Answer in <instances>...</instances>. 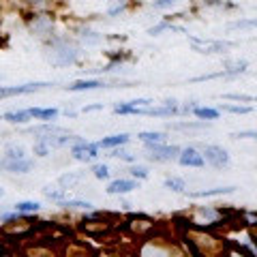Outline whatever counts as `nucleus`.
Segmentation results:
<instances>
[{"label": "nucleus", "mask_w": 257, "mask_h": 257, "mask_svg": "<svg viewBox=\"0 0 257 257\" xmlns=\"http://www.w3.org/2000/svg\"><path fill=\"white\" fill-rule=\"evenodd\" d=\"M77 47L71 45L69 41H56L54 50H52V62L58 64V67H67V64H73L77 60Z\"/></svg>", "instance_id": "nucleus-1"}, {"label": "nucleus", "mask_w": 257, "mask_h": 257, "mask_svg": "<svg viewBox=\"0 0 257 257\" xmlns=\"http://www.w3.org/2000/svg\"><path fill=\"white\" fill-rule=\"evenodd\" d=\"M71 157L77 161H84V163H90L99 157V144H90L86 140H79L73 148H71Z\"/></svg>", "instance_id": "nucleus-2"}, {"label": "nucleus", "mask_w": 257, "mask_h": 257, "mask_svg": "<svg viewBox=\"0 0 257 257\" xmlns=\"http://www.w3.org/2000/svg\"><path fill=\"white\" fill-rule=\"evenodd\" d=\"M146 150L150 152V159L152 161H172L180 155V148L178 146H167V144H146Z\"/></svg>", "instance_id": "nucleus-3"}, {"label": "nucleus", "mask_w": 257, "mask_h": 257, "mask_svg": "<svg viewBox=\"0 0 257 257\" xmlns=\"http://www.w3.org/2000/svg\"><path fill=\"white\" fill-rule=\"evenodd\" d=\"M204 157L206 161L210 163L212 167H216V170H223V167L229 165V155L227 150L221 148V146H214V144H210V146L204 148Z\"/></svg>", "instance_id": "nucleus-4"}, {"label": "nucleus", "mask_w": 257, "mask_h": 257, "mask_svg": "<svg viewBox=\"0 0 257 257\" xmlns=\"http://www.w3.org/2000/svg\"><path fill=\"white\" fill-rule=\"evenodd\" d=\"M178 161H180V165H184V167H204L206 165L204 152H197L195 148H184V150H180Z\"/></svg>", "instance_id": "nucleus-5"}, {"label": "nucleus", "mask_w": 257, "mask_h": 257, "mask_svg": "<svg viewBox=\"0 0 257 257\" xmlns=\"http://www.w3.org/2000/svg\"><path fill=\"white\" fill-rule=\"evenodd\" d=\"M135 189H140V182L138 180H126V178H118V180L107 184L109 195H124V193H131Z\"/></svg>", "instance_id": "nucleus-6"}, {"label": "nucleus", "mask_w": 257, "mask_h": 257, "mask_svg": "<svg viewBox=\"0 0 257 257\" xmlns=\"http://www.w3.org/2000/svg\"><path fill=\"white\" fill-rule=\"evenodd\" d=\"M52 86L50 82H35V84H22V86H15V88H3L0 90V96H11V94H30V92H37L41 88Z\"/></svg>", "instance_id": "nucleus-7"}, {"label": "nucleus", "mask_w": 257, "mask_h": 257, "mask_svg": "<svg viewBox=\"0 0 257 257\" xmlns=\"http://www.w3.org/2000/svg\"><path fill=\"white\" fill-rule=\"evenodd\" d=\"M32 165L35 163L30 159H3V167L11 174H28Z\"/></svg>", "instance_id": "nucleus-8"}, {"label": "nucleus", "mask_w": 257, "mask_h": 257, "mask_svg": "<svg viewBox=\"0 0 257 257\" xmlns=\"http://www.w3.org/2000/svg\"><path fill=\"white\" fill-rule=\"evenodd\" d=\"M30 133L37 135V140H45V138H52V135L69 133V131L67 128H62V126H56V124H39V126H32Z\"/></svg>", "instance_id": "nucleus-9"}, {"label": "nucleus", "mask_w": 257, "mask_h": 257, "mask_svg": "<svg viewBox=\"0 0 257 257\" xmlns=\"http://www.w3.org/2000/svg\"><path fill=\"white\" fill-rule=\"evenodd\" d=\"M128 142V135L126 133H116V135H107V138L99 140V148H118V146H124Z\"/></svg>", "instance_id": "nucleus-10"}, {"label": "nucleus", "mask_w": 257, "mask_h": 257, "mask_svg": "<svg viewBox=\"0 0 257 257\" xmlns=\"http://www.w3.org/2000/svg\"><path fill=\"white\" fill-rule=\"evenodd\" d=\"M236 187H216V189H204V191H195L189 193V197H219V195H229L234 193Z\"/></svg>", "instance_id": "nucleus-11"}, {"label": "nucleus", "mask_w": 257, "mask_h": 257, "mask_svg": "<svg viewBox=\"0 0 257 257\" xmlns=\"http://www.w3.org/2000/svg\"><path fill=\"white\" fill-rule=\"evenodd\" d=\"M71 92H82V90H96V88H105V84L101 79H82V82H75L67 86Z\"/></svg>", "instance_id": "nucleus-12"}, {"label": "nucleus", "mask_w": 257, "mask_h": 257, "mask_svg": "<svg viewBox=\"0 0 257 257\" xmlns=\"http://www.w3.org/2000/svg\"><path fill=\"white\" fill-rule=\"evenodd\" d=\"M60 111L56 107H30V116L35 120H54L56 116H58Z\"/></svg>", "instance_id": "nucleus-13"}, {"label": "nucleus", "mask_w": 257, "mask_h": 257, "mask_svg": "<svg viewBox=\"0 0 257 257\" xmlns=\"http://www.w3.org/2000/svg\"><path fill=\"white\" fill-rule=\"evenodd\" d=\"M223 64H225V71H227L231 77H234V75H240V73H244L246 67H248L246 60H225Z\"/></svg>", "instance_id": "nucleus-14"}, {"label": "nucleus", "mask_w": 257, "mask_h": 257, "mask_svg": "<svg viewBox=\"0 0 257 257\" xmlns=\"http://www.w3.org/2000/svg\"><path fill=\"white\" fill-rule=\"evenodd\" d=\"M140 142L144 144H161V142H165V133H161V131H142L140 135Z\"/></svg>", "instance_id": "nucleus-15"}, {"label": "nucleus", "mask_w": 257, "mask_h": 257, "mask_svg": "<svg viewBox=\"0 0 257 257\" xmlns=\"http://www.w3.org/2000/svg\"><path fill=\"white\" fill-rule=\"evenodd\" d=\"M193 114H195L199 120H216L221 116V109H214V107H195L193 109Z\"/></svg>", "instance_id": "nucleus-16"}, {"label": "nucleus", "mask_w": 257, "mask_h": 257, "mask_svg": "<svg viewBox=\"0 0 257 257\" xmlns=\"http://www.w3.org/2000/svg\"><path fill=\"white\" fill-rule=\"evenodd\" d=\"M28 118H32L30 109H26V111H7L5 114V120L7 122H11V124H22V122H26Z\"/></svg>", "instance_id": "nucleus-17"}, {"label": "nucleus", "mask_w": 257, "mask_h": 257, "mask_svg": "<svg viewBox=\"0 0 257 257\" xmlns=\"http://www.w3.org/2000/svg\"><path fill=\"white\" fill-rule=\"evenodd\" d=\"M15 210L20 214H35V212L41 210V204L39 202H18L15 204Z\"/></svg>", "instance_id": "nucleus-18"}, {"label": "nucleus", "mask_w": 257, "mask_h": 257, "mask_svg": "<svg viewBox=\"0 0 257 257\" xmlns=\"http://www.w3.org/2000/svg\"><path fill=\"white\" fill-rule=\"evenodd\" d=\"M3 159H26V150H24V146H18V144H9L5 148Z\"/></svg>", "instance_id": "nucleus-19"}, {"label": "nucleus", "mask_w": 257, "mask_h": 257, "mask_svg": "<svg viewBox=\"0 0 257 257\" xmlns=\"http://www.w3.org/2000/svg\"><path fill=\"white\" fill-rule=\"evenodd\" d=\"M163 30H172V32H180V35H187V30H184L182 26H174V24H170V22H163V24H159V26H152L148 32H150V35H159V32H163Z\"/></svg>", "instance_id": "nucleus-20"}, {"label": "nucleus", "mask_w": 257, "mask_h": 257, "mask_svg": "<svg viewBox=\"0 0 257 257\" xmlns=\"http://www.w3.org/2000/svg\"><path fill=\"white\" fill-rule=\"evenodd\" d=\"M62 208H77V210H90L92 204L90 202H84V199H64L60 202Z\"/></svg>", "instance_id": "nucleus-21"}, {"label": "nucleus", "mask_w": 257, "mask_h": 257, "mask_svg": "<svg viewBox=\"0 0 257 257\" xmlns=\"http://www.w3.org/2000/svg\"><path fill=\"white\" fill-rule=\"evenodd\" d=\"M43 193H45V197H50V199H54V202H64L67 199V189H52V187H45L43 189Z\"/></svg>", "instance_id": "nucleus-22"}, {"label": "nucleus", "mask_w": 257, "mask_h": 257, "mask_svg": "<svg viewBox=\"0 0 257 257\" xmlns=\"http://www.w3.org/2000/svg\"><path fill=\"white\" fill-rule=\"evenodd\" d=\"M165 189L176 191V193H182L184 189H187V182H184L182 178H167L165 180Z\"/></svg>", "instance_id": "nucleus-23"}, {"label": "nucleus", "mask_w": 257, "mask_h": 257, "mask_svg": "<svg viewBox=\"0 0 257 257\" xmlns=\"http://www.w3.org/2000/svg\"><path fill=\"white\" fill-rule=\"evenodd\" d=\"M82 178H84V174H64V176H60V180H58V182L62 184V187L71 189V187H73L75 182H79Z\"/></svg>", "instance_id": "nucleus-24"}, {"label": "nucleus", "mask_w": 257, "mask_h": 257, "mask_svg": "<svg viewBox=\"0 0 257 257\" xmlns=\"http://www.w3.org/2000/svg\"><path fill=\"white\" fill-rule=\"evenodd\" d=\"M32 152H35L37 157H47L52 152V146L47 142H43V140H37V144L32 146Z\"/></svg>", "instance_id": "nucleus-25"}, {"label": "nucleus", "mask_w": 257, "mask_h": 257, "mask_svg": "<svg viewBox=\"0 0 257 257\" xmlns=\"http://www.w3.org/2000/svg\"><path fill=\"white\" fill-rule=\"evenodd\" d=\"M219 109L221 111H229V114H238V116L240 114H251V111H253L248 105H221Z\"/></svg>", "instance_id": "nucleus-26"}, {"label": "nucleus", "mask_w": 257, "mask_h": 257, "mask_svg": "<svg viewBox=\"0 0 257 257\" xmlns=\"http://www.w3.org/2000/svg\"><path fill=\"white\" fill-rule=\"evenodd\" d=\"M92 174H94L96 180H107V178H109V167L103 165V163H99V165L92 167Z\"/></svg>", "instance_id": "nucleus-27"}, {"label": "nucleus", "mask_w": 257, "mask_h": 257, "mask_svg": "<svg viewBox=\"0 0 257 257\" xmlns=\"http://www.w3.org/2000/svg\"><path fill=\"white\" fill-rule=\"evenodd\" d=\"M109 157H114V159H122V161H126V163H133V161H135V155H131V152L122 150L120 146L111 150V155H109Z\"/></svg>", "instance_id": "nucleus-28"}, {"label": "nucleus", "mask_w": 257, "mask_h": 257, "mask_svg": "<svg viewBox=\"0 0 257 257\" xmlns=\"http://www.w3.org/2000/svg\"><path fill=\"white\" fill-rule=\"evenodd\" d=\"M229 28L231 30H236V28H257V20H238V22H231Z\"/></svg>", "instance_id": "nucleus-29"}, {"label": "nucleus", "mask_w": 257, "mask_h": 257, "mask_svg": "<svg viewBox=\"0 0 257 257\" xmlns=\"http://www.w3.org/2000/svg\"><path fill=\"white\" fill-rule=\"evenodd\" d=\"M128 172H131V176H133V178H138V180H146V178H148V170H146V167L133 165Z\"/></svg>", "instance_id": "nucleus-30"}, {"label": "nucleus", "mask_w": 257, "mask_h": 257, "mask_svg": "<svg viewBox=\"0 0 257 257\" xmlns=\"http://www.w3.org/2000/svg\"><path fill=\"white\" fill-rule=\"evenodd\" d=\"M234 140H257V131H238V133H231Z\"/></svg>", "instance_id": "nucleus-31"}, {"label": "nucleus", "mask_w": 257, "mask_h": 257, "mask_svg": "<svg viewBox=\"0 0 257 257\" xmlns=\"http://www.w3.org/2000/svg\"><path fill=\"white\" fill-rule=\"evenodd\" d=\"M225 99H234V101H255V96L251 94H225Z\"/></svg>", "instance_id": "nucleus-32"}, {"label": "nucleus", "mask_w": 257, "mask_h": 257, "mask_svg": "<svg viewBox=\"0 0 257 257\" xmlns=\"http://www.w3.org/2000/svg\"><path fill=\"white\" fill-rule=\"evenodd\" d=\"M174 3H176V0H155L152 7H155V9H167V7H172Z\"/></svg>", "instance_id": "nucleus-33"}, {"label": "nucleus", "mask_w": 257, "mask_h": 257, "mask_svg": "<svg viewBox=\"0 0 257 257\" xmlns=\"http://www.w3.org/2000/svg\"><path fill=\"white\" fill-rule=\"evenodd\" d=\"M96 109H103L101 103H99V105H88V107H84V111H96Z\"/></svg>", "instance_id": "nucleus-34"}, {"label": "nucleus", "mask_w": 257, "mask_h": 257, "mask_svg": "<svg viewBox=\"0 0 257 257\" xmlns=\"http://www.w3.org/2000/svg\"><path fill=\"white\" fill-rule=\"evenodd\" d=\"M163 105H167V107H178V103H176V99H167Z\"/></svg>", "instance_id": "nucleus-35"}, {"label": "nucleus", "mask_w": 257, "mask_h": 257, "mask_svg": "<svg viewBox=\"0 0 257 257\" xmlns=\"http://www.w3.org/2000/svg\"><path fill=\"white\" fill-rule=\"evenodd\" d=\"M64 116H71V118H73L75 111H73V109H64Z\"/></svg>", "instance_id": "nucleus-36"}]
</instances>
